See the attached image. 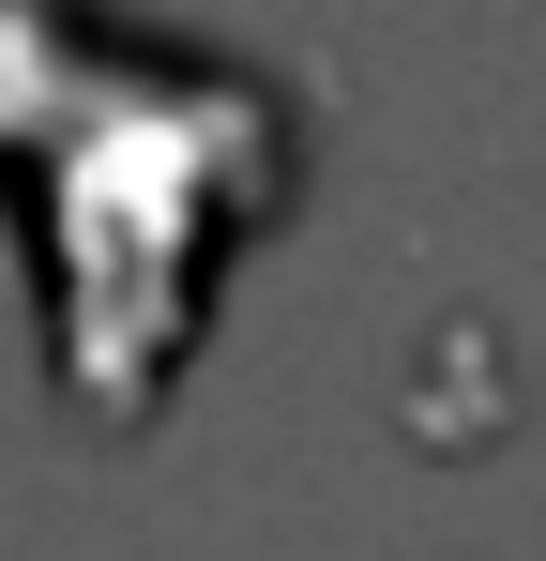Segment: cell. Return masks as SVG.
<instances>
[{
  "instance_id": "obj_1",
  "label": "cell",
  "mask_w": 546,
  "mask_h": 561,
  "mask_svg": "<svg viewBox=\"0 0 546 561\" xmlns=\"http://www.w3.org/2000/svg\"><path fill=\"white\" fill-rule=\"evenodd\" d=\"M304 197V92L228 46L91 31L0 0V213L31 259L46 379L91 440H137L182 394L228 274Z\"/></svg>"
}]
</instances>
